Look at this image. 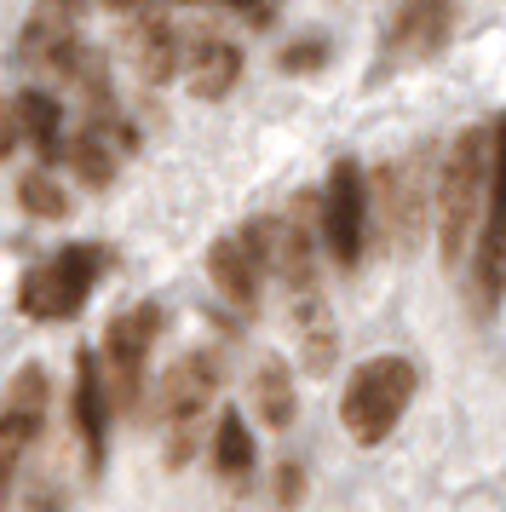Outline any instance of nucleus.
<instances>
[{"mask_svg":"<svg viewBox=\"0 0 506 512\" xmlns=\"http://www.w3.org/2000/svg\"><path fill=\"white\" fill-rule=\"evenodd\" d=\"M322 58H328L322 41H299V47L282 52V70H311V64H322Z\"/></svg>","mask_w":506,"mask_h":512,"instance_id":"b1692460","label":"nucleus"},{"mask_svg":"<svg viewBox=\"0 0 506 512\" xmlns=\"http://www.w3.org/2000/svg\"><path fill=\"white\" fill-rule=\"evenodd\" d=\"M288 317H294V340H299L305 374H328L334 351H340V334H334V311H328V300H322V288L288 300Z\"/></svg>","mask_w":506,"mask_h":512,"instance_id":"2eb2a0df","label":"nucleus"},{"mask_svg":"<svg viewBox=\"0 0 506 512\" xmlns=\"http://www.w3.org/2000/svg\"><path fill=\"white\" fill-rule=\"evenodd\" d=\"M64 162H69V173L81 179V185H92V190H104L115 179V150H110V133L92 121V127H81L75 139L64 144Z\"/></svg>","mask_w":506,"mask_h":512,"instance_id":"6ab92c4d","label":"nucleus"},{"mask_svg":"<svg viewBox=\"0 0 506 512\" xmlns=\"http://www.w3.org/2000/svg\"><path fill=\"white\" fill-rule=\"evenodd\" d=\"M179 70H184V87L213 104L242 81V47L225 41L219 29H190V35H179Z\"/></svg>","mask_w":506,"mask_h":512,"instance_id":"9d476101","label":"nucleus"},{"mask_svg":"<svg viewBox=\"0 0 506 512\" xmlns=\"http://www.w3.org/2000/svg\"><path fill=\"white\" fill-rule=\"evenodd\" d=\"M18 208L23 213H35V219H64L69 213V196H64V185H52V173H23L18 179Z\"/></svg>","mask_w":506,"mask_h":512,"instance_id":"412c9836","label":"nucleus"},{"mask_svg":"<svg viewBox=\"0 0 506 512\" xmlns=\"http://www.w3.org/2000/svg\"><path fill=\"white\" fill-rule=\"evenodd\" d=\"M213 472L219 478H248L253 472V432L236 409L219 415V426H213Z\"/></svg>","mask_w":506,"mask_h":512,"instance_id":"aec40b11","label":"nucleus"},{"mask_svg":"<svg viewBox=\"0 0 506 512\" xmlns=\"http://www.w3.org/2000/svg\"><path fill=\"white\" fill-rule=\"evenodd\" d=\"M23 64L29 70H41V75H58L64 81L69 64L81 58V41H75V24H69V12H58V6H41L29 24H23Z\"/></svg>","mask_w":506,"mask_h":512,"instance_id":"4468645a","label":"nucleus"},{"mask_svg":"<svg viewBox=\"0 0 506 512\" xmlns=\"http://www.w3.org/2000/svg\"><path fill=\"white\" fill-rule=\"evenodd\" d=\"M98 277H104V248L69 242L64 254H52L46 265H29V271H23V282H18L23 317H35V323H64V317H75V311L87 305Z\"/></svg>","mask_w":506,"mask_h":512,"instance_id":"7ed1b4c3","label":"nucleus"},{"mask_svg":"<svg viewBox=\"0 0 506 512\" xmlns=\"http://www.w3.org/2000/svg\"><path fill=\"white\" fill-rule=\"evenodd\" d=\"M110 6H127V0H110Z\"/></svg>","mask_w":506,"mask_h":512,"instance_id":"cd10ccee","label":"nucleus"},{"mask_svg":"<svg viewBox=\"0 0 506 512\" xmlns=\"http://www.w3.org/2000/svg\"><path fill=\"white\" fill-rule=\"evenodd\" d=\"M213 392H219V357H213V351H184L179 363L161 374V386H156V420H161V432H167V466L190 461L196 420L207 415Z\"/></svg>","mask_w":506,"mask_h":512,"instance_id":"39448f33","label":"nucleus"},{"mask_svg":"<svg viewBox=\"0 0 506 512\" xmlns=\"http://www.w3.org/2000/svg\"><path fill=\"white\" fill-rule=\"evenodd\" d=\"M414 392H420V369H414L409 357H368L363 369L345 380V397H340V426L351 432V443H386L397 432V420L409 415Z\"/></svg>","mask_w":506,"mask_h":512,"instance_id":"f03ea898","label":"nucleus"},{"mask_svg":"<svg viewBox=\"0 0 506 512\" xmlns=\"http://www.w3.org/2000/svg\"><path fill=\"white\" fill-rule=\"evenodd\" d=\"M18 144H23V121H18V104L6 98V104H0V162H6Z\"/></svg>","mask_w":506,"mask_h":512,"instance_id":"5701e85b","label":"nucleus"},{"mask_svg":"<svg viewBox=\"0 0 506 512\" xmlns=\"http://www.w3.org/2000/svg\"><path fill=\"white\" fill-rule=\"evenodd\" d=\"M420 213H426V162L420 156H403V162H386L368 185V225L380 231V248L386 254H403L420 231Z\"/></svg>","mask_w":506,"mask_h":512,"instance_id":"6e6552de","label":"nucleus"},{"mask_svg":"<svg viewBox=\"0 0 506 512\" xmlns=\"http://www.w3.org/2000/svg\"><path fill=\"white\" fill-rule=\"evenodd\" d=\"M207 277H213V288L225 294L236 311H253L259 305V288H265V259L253 254V242L242 231L236 236H219L213 248H207Z\"/></svg>","mask_w":506,"mask_h":512,"instance_id":"f8f14e48","label":"nucleus"},{"mask_svg":"<svg viewBox=\"0 0 506 512\" xmlns=\"http://www.w3.org/2000/svg\"><path fill=\"white\" fill-rule=\"evenodd\" d=\"M156 334H161V305H150V300L115 311L110 328H104L98 374H104V397H110L115 415H133L144 403V363H150Z\"/></svg>","mask_w":506,"mask_h":512,"instance_id":"20e7f679","label":"nucleus"},{"mask_svg":"<svg viewBox=\"0 0 506 512\" xmlns=\"http://www.w3.org/2000/svg\"><path fill=\"white\" fill-rule=\"evenodd\" d=\"M489 167H495V127H466L437 167V248L443 265L466 259V242L478 236L489 208Z\"/></svg>","mask_w":506,"mask_h":512,"instance_id":"f257e3e1","label":"nucleus"},{"mask_svg":"<svg viewBox=\"0 0 506 512\" xmlns=\"http://www.w3.org/2000/svg\"><path fill=\"white\" fill-rule=\"evenodd\" d=\"M506 294V116L495 121V167H489V208L472 242V311L495 317Z\"/></svg>","mask_w":506,"mask_h":512,"instance_id":"423d86ee","label":"nucleus"},{"mask_svg":"<svg viewBox=\"0 0 506 512\" xmlns=\"http://www.w3.org/2000/svg\"><path fill=\"white\" fill-rule=\"evenodd\" d=\"M299 495H305V466L288 461L276 472V507H299Z\"/></svg>","mask_w":506,"mask_h":512,"instance_id":"4be33fe9","label":"nucleus"},{"mask_svg":"<svg viewBox=\"0 0 506 512\" xmlns=\"http://www.w3.org/2000/svg\"><path fill=\"white\" fill-rule=\"evenodd\" d=\"M12 104H18L23 139L35 144L46 162H52V156H64V110H58V98H52V93H35V87H29V93H18Z\"/></svg>","mask_w":506,"mask_h":512,"instance_id":"a211bd4d","label":"nucleus"},{"mask_svg":"<svg viewBox=\"0 0 506 512\" xmlns=\"http://www.w3.org/2000/svg\"><path fill=\"white\" fill-rule=\"evenodd\" d=\"M23 512H64V501H58V489H29V501H23Z\"/></svg>","mask_w":506,"mask_h":512,"instance_id":"393cba45","label":"nucleus"},{"mask_svg":"<svg viewBox=\"0 0 506 512\" xmlns=\"http://www.w3.org/2000/svg\"><path fill=\"white\" fill-rule=\"evenodd\" d=\"M253 415L265 420V426H294L299 415V392H294V374L282 369L276 357H265L259 369H253Z\"/></svg>","mask_w":506,"mask_h":512,"instance_id":"dca6fc26","label":"nucleus"},{"mask_svg":"<svg viewBox=\"0 0 506 512\" xmlns=\"http://www.w3.org/2000/svg\"><path fill=\"white\" fill-rule=\"evenodd\" d=\"M322 248L340 271H357L368 248V179L357 162H334L322 185Z\"/></svg>","mask_w":506,"mask_h":512,"instance_id":"1a4fd4ad","label":"nucleus"},{"mask_svg":"<svg viewBox=\"0 0 506 512\" xmlns=\"http://www.w3.org/2000/svg\"><path fill=\"white\" fill-rule=\"evenodd\" d=\"M225 6H236V12H248V18H265V12H271V0H225Z\"/></svg>","mask_w":506,"mask_h":512,"instance_id":"a878e982","label":"nucleus"},{"mask_svg":"<svg viewBox=\"0 0 506 512\" xmlns=\"http://www.w3.org/2000/svg\"><path fill=\"white\" fill-rule=\"evenodd\" d=\"M46 409H52V386H46L41 363H23L6 386V403H0V512L12 501V484H18V466L29 455V443L41 438Z\"/></svg>","mask_w":506,"mask_h":512,"instance_id":"0eeeda50","label":"nucleus"},{"mask_svg":"<svg viewBox=\"0 0 506 512\" xmlns=\"http://www.w3.org/2000/svg\"><path fill=\"white\" fill-rule=\"evenodd\" d=\"M133 64L144 81H173V70H179V29L167 18H144L133 29Z\"/></svg>","mask_w":506,"mask_h":512,"instance_id":"f3484780","label":"nucleus"},{"mask_svg":"<svg viewBox=\"0 0 506 512\" xmlns=\"http://www.w3.org/2000/svg\"><path fill=\"white\" fill-rule=\"evenodd\" d=\"M52 6H58V12H75V6H81V0H52Z\"/></svg>","mask_w":506,"mask_h":512,"instance_id":"bb28decb","label":"nucleus"},{"mask_svg":"<svg viewBox=\"0 0 506 512\" xmlns=\"http://www.w3.org/2000/svg\"><path fill=\"white\" fill-rule=\"evenodd\" d=\"M455 35V0H403L397 18L386 29L391 58L403 64H420V58H437Z\"/></svg>","mask_w":506,"mask_h":512,"instance_id":"9b49d317","label":"nucleus"},{"mask_svg":"<svg viewBox=\"0 0 506 512\" xmlns=\"http://www.w3.org/2000/svg\"><path fill=\"white\" fill-rule=\"evenodd\" d=\"M75 432L87 443V466H104V443H110V397H104V374H98V351H75Z\"/></svg>","mask_w":506,"mask_h":512,"instance_id":"ddd939ff","label":"nucleus"}]
</instances>
